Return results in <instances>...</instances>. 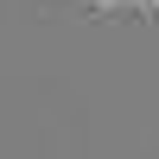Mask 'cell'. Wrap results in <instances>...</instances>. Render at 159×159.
<instances>
[{
    "label": "cell",
    "mask_w": 159,
    "mask_h": 159,
    "mask_svg": "<svg viewBox=\"0 0 159 159\" xmlns=\"http://www.w3.org/2000/svg\"><path fill=\"white\" fill-rule=\"evenodd\" d=\"M89 13H159V0H83Z\"/></svg>",
    "instance_id": "6da1fadb"
}]
</instances>
